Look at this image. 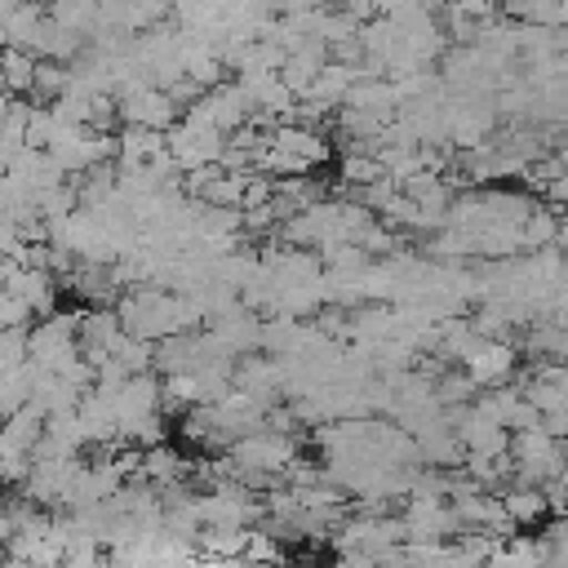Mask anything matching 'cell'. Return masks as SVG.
Here are the masks:
<instances>
[{
  "mask_svg": "<svg viewBox=\"0 0 568 568\" xmlns=\"http://www.w3.org/2000/svg\"><path fill=\"white\" fill-rule=\"evenodd\" d=\"M80 359H84V351H80V311L75 315L53 311V315L36 320V328H31V364L40 373H67Z\"/></svg>",
  "mask_w": 568,
  "mask_h": 568,
  "instance_id": "1",
  "label": "cell"
},
{
  "mask_svg": "<svg viewBox=\"0 0 568 568\" xmlns=\"http://www.w3.org/2000/svg\"><path fill=\"white\" fill-rule=\"evenodd\" d=\"M404 519V532H408V546H448L457 541L466 528L453 510V501H408L399 510Z\"/></svg>",
  "mask_w": 568,
  "mask_h": 568,
  "instance_id": "2",
  "label": "cell"
},
{
  "mask_svg": "<svg viewBox=\"0 0 568 568\" xmlns=\"http://www.w3.org/2000/svg\"><path fill=\"white\" fill-rule=\"evenodd\" d=\"M120 124H138V129L169 133V129H178V124H182V106H178L164 89L146 84V89H138V93L120 98Z\"/></svg>",
  "mask_w": 568,
  "mask_h": 568,
  "instance_id": "3",
  "label": "cell"
},
{
  "mask_svg": "<svg viewBox=\"0 0 568 568\" xmlns=\"http://www.w3.org/2000/svg\"><path fill=\"white\" fill-rule=\"evenodd\" d=\"M235 390H244L248 399H257V404H266V408L284 404V399H288V390H284V364L271 359V355H248V359H240V364H235Z\"/></svg>",
  "mask_w": 568,
  "mask_h": 568,
  "instance_id": "4",
  "label": "cell"
},
{
  "mask_svg": "<svg viewBox=\"0 0 568 568\" xmlns=\"http://www.w3.org/2000/svg\"><path fill=\"white\" fill-rule=\"evenodd\" d=\"M515 364H519V355L510 342H479L462 368L479 382V390H497V386H510Z\"/></svg>",
  "mask_w": 568,
  "mask_h": 568,
  "instance_id": "5",
  "label": "cell"
},
{
  "mask_svg": "<svg viewBox=\"0 0 568 568\" xmlns=\"http://www.w3.org/2000/svg\"><path fill=\"white\" fill-rule=\"evenodd\" d=\"M4 173H13L31 195H44V191H53V186H67V182H71V178L62 173V164H58L49 151H31V146H27V151H22Z\"/></svg>",
  "mask_w": 568,
  "mask_h": 568,
  "instance_id": "6",
  "label": "cell"
},
{
  "mask_svg": "<svg viewBox=\"0 0 568 568\" xmlns=\"http://www.w3.org/2000/svg\"><path fill=\"white\" fill-rule=\"evenodd\" d=\"M271 138H275V146H280V151H288L293 160H302V164H311V169H315V164H324V160H328V151H333V146H328V138H324L320 129H306V124H275V133H271Z\"/></svg>",
  "mask_w": 568,
  "mask_h": 568,
  "instance_id": "7",
  "label": "cell"
},
{
  "mask_svg": "<svg viewBox=\"0 0 568 568\" xmlns=\"http://www.w3.org/2000/svg\"><path fill=\"white\" fill-rule=\"evenodd\" d=\"M501 506H506V515H510L515 528H528V524H546V519H550V501H546V493L532 488V484H510V488H501Z\"/></svg>",
  "mask_w": 568,
  "mask_h": 568,
  "instance_id": "8",
  "label": "cell"
},
{
  "mask_svg": "<svg viewBox=\"0 0 568 568\" xmlns=\"http://www.w3.org/2000/svg\"><path fill=\"white\" fill-rule=\"evenodd\" d=\"M186 475H191V462H186L173 444H160V448H146V453H142V479H151L155 488L182 484Z\"/></svg>",
  "mask_w": 568,
  "mask_h": 568,
  "instance_id": "9",
  "label": "cell"
},
{
  "mask_svg": "<svg viewBox=\"0 0 568 568\" xmlns=\"http://www.w3.org/2000/svg\"><path fill=\"white\" fill-rule=\"evenodd\" d=\"M0 67H4V89H9V98H31L40 58L27 53V49H4V53H0Z\"/></svg>",
  "mask_w": 568,
  "mask_h": 568,
  "instance_id": "10",
  "label": "cell"
},
{
  "mask_svg": "<svg viewBox=\"0 0 568 568\" xmlns=\"http://www.w3.org/2000/svg\"><path fill=\"white\" fill-rule=\"evenodd\" d=\"M559 222H564V217H559L555 209L537 204V209H532V217H528V222H524V231H519V235H524V253L555 248V244H559Z\"/></svg>",
  "mask_w": 568,
  "mask_h": 568,
  "instance_id": "11",
  "label": "cell"
},
{
  "mask_svg": "<svg viewBox=\"0 0 568 568\" xmlns=\"http://www.w3.org/2000/svg\"><path fill=\"white\" fill-rule=\"evenodd\" d=\"M337 178L346 182V191H364V186L382 182V178H386V169H382V160H377V155H342Z\"/></svg>",
  "mask_w": 568,
  "mask_h": 568,
  "instance_id": "12",
  "label": "cell"
},
{
  "mask_svg": "<svg viewBox=\"0 0 568 568\" xmlns=\"http://www.w3.org/2000/svg\"><path fill=\"white\" fill-rule=\"evenodd\" d=\"M0 364H4V373L31 364V328H4V337H0Z\"/></svg>",
  "mask_w": 568,
  "mask_h": 568,
  "instance_id": "13",
  "label": "cell"
},
{
  "mask_svg": "<svg viewBox=\"0 0 568 568\" xmlns=\"http://www.w3.org/2000/svg\"><path fill=\"white\" fill-rule=\"evenodd\" d=\"M244 559L248 564H262V568H275L284 559V541L275 532H266V528H248V555Z\"/></svg>",
  "mask_w": 568,
  "mask_h": 568,
  "instance_id": "14",
  "label": "cell"
},
{
  "mask_svg": "<svg viewBox=\"0 0 568 568\" xmlns=\"http://www.w3.org/2000/svg\"><path fill=\"white\" fill-rule=\"evenodd\" d=\"M0 324H4V328H36V311H31L22 297L4 293V302H0Z\"/></svg>",
  "mask_w": 568,
  "mask_h": 568,
  "instance_id": "15",
  "label": "cell"
},
{
  "mask_svg": "<svg viewBox=\"0 0 568 568\" xmlns=\"http://www.w3.org/2000/svg\"><path fill=\"white\" fill-rule=\"evenodd\" d=\"M555 160L564 164V173H568V129H559V142H555Z\"/></svg>",
  "mask_w": 568,
  "mask_h": 568,
  "instance_id": "16",
  "label": "cell"
},
{
  "mask_svg": "<svg viewBox=\"0 0 568 568\" xmlns=\"http://www.w3.org/2000/svg\"><path fill=\"white\" fill-rule=\"evenodd\" d=\"M555 248H559V253H564V266H568V217H564V222H559V244H555Z\"/></svg>",
  "mask_w": 568,
  "mask_h": 568,
  "instance_id": "17",
  "label": "cell"
}]
</instances>
